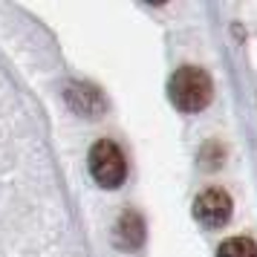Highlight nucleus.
Wrapping results in <instances>:
<instances>
[{"instance_id": "1", "label": "nucleus", "mask_w": 257, "mask_h": 257, "mask_svg": "<svg viewBox=\"0 0 257 257\" xmlns=\"http://www.w3.org/2000/svg\"><path fill=\"white\" fill-rule=\"evenodd\" d=\"M168 95L179 110L185 113H199L211 104V95H214V84L211 75L199 67H179L174 72V78L168 84Z\"/></svg>"}, {"instance_id": "4", "label": "nucleus", "mask_w": 257, "mask_h": 257, "mask_svg": "<svg viewBox=\"0 0 257 257\" xmlns=\"http://www.w3.org/2000/svg\"><path fill=\"white\" fill-rule=\"evenodd\" d=\"M145 240V222L136 211H124L116 225V243L121 248H136Z\"/></svg>"}, {"instance_id": "2", "label": "nucleus", "mask_w": 257, "mask_h": 257, "mask_svg": "<svg viewBox=\"0 0 257 257\" xmlns=\"http://www.w3.org/2000/svg\"><path fill=\"white\" fill-rule=\"evenodd\" d=\"M90 174L101 188H118L127 179V159L116 142L98 139L90 151Z\"/></svg>"}, {"instance_id": "3", "label": "nucleus", "mask_w": 257, "mask_h": 257, "mask_svg": "<svg viewBox=\"0 0 257 257\" xmlns=\"http://www.w3.org/2000/svg\"><path fill=\"white\" fill-rule=\"evenodd\" d=\"M234 202L222 188H205L197 199H194V217L208 228H220L231 220Z\"/></svg>"}, {"instance_id": "5", "label": "nucleus", "mask_w": 257, "mask_h": 257, "mask_svg": "<svg viewBox=\"0 0 257 257\" xmlns=\"http://www.w3.org/2000/svg\"><path fill=\"white\" fill-rule=\"evenodd\" d=\"M67 98H70V104L75 107L78 113H87V116H98V113H104V98H101L98 90H93V87L75 84Z\"/></svg>"}, {"instance_id": "6", "label": "nucleus", "mask_w": 257, "mask_h": 257, "mask_svg": "<svg viewBox=\"0 0 257 257\" xmlns=\"http://www.w3.org/2000/svg\"><path fill=\"white\" fill-rule=\"evenodd\" d=\"M217 257H257V243L251 237H231L220 245Z\"/></svg>"}]
</instances>
